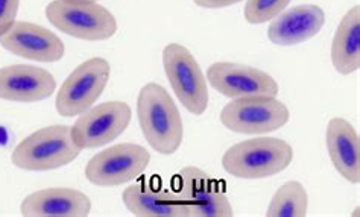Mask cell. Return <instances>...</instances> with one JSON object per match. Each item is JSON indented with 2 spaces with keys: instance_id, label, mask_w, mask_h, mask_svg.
I'll list each match as a JSON object with an SVG mask.
<instances>
[{
  "instance_id": "1",
  "label": "cell",
  "mask_w": 360,
  "mask_h": 217,
  "mask_svg": "<svg viewBox=\"0 0 360 217\" xmlns=\"http://www.w3.org/2000/svg\"><path fill=\"white\" fill-rule=\"evenodd\" d=\"M137 117L149 146L158 154L172 155L183 143V119L167 90L149 82L140 90Z\"/></svg>"
},
{
  "instance_id": "2",
  "label": "cell",
  "mask_w": 360,
  "mask_h": 217,
  "mask_svg": "<svg viewBox=\"0 0 360 217\" xmlns=\"http://www.w3.org/2000/svg\"><path fill=\"white\" fill-rule=\"evenodd\" d=\"M293 149L288 141L276 137H255L231 146L222 157L226 173L242 179H262L288 169Z\"/></svg>"
},
{
  "instance_id": "3",
  "label": "cell",
  "mask_w": 360,
  "mask_h": 217,
  "mask_svg": "<svg viewBox=\"0 0 360 217\" xmlns=\"http://www.w3.org/2000/svg\"><path fill=\"white\" fill-rule=\"evenodd\" d=\"M81 150L72 137L70 126L51 125L22 140L13 150L11 162L27 172H46L70 164Z\"/></svg>"
},
{
  "instance_id": "4",
  "label": "cell",
  "mask_w": 360,
  "mask_h": 217,
  "mask_svg": "<svg viewBox=\"0 0 360 217\" xmlns=\"http://www.w3.org/2000/svg\"><path fill=\"white\" fill-rule=\"evenodd\" d=\"M46 17L56 29L79 40H108L117 31L115 15L91 0H53L46 6Z\"/></svg>"
},
{
  "instance_id": "5",
  "label": "cell",
  "mask_w": 360,
  "mask_h": 217,
  "mask_svg": "<svg viewBox=\"0 0 360 217\" xmlns=\"http://www.w3.org/2000/svg\"><path fill=\"white\" fill-rule=\"evenodd\" d=\"M172 188L187 217H230L234 214L222 184L202 169L187 166L172 179Z\"/></svg>"
},
{
  "instance_id": "6",
  "label": "cell",
  "mask_w": 360,
  "mask_h": 217,
  "mask_svg": "<svg viewBox=\"0 0 360 217\" xmlns=\"http://www.w3.org/2000/svg\"><path fill=\"white\" fill-rule=\"evenodd\" d=\"M289 119L288 107L272 96L234 99L221 111V121L226 129L246 136H262L278 131Z\"/></svg>"
},
{
  "instance_id": "7",
  "label": "cell",
  "mask_w": 360,
  "mask_h": 217,
  "mask_svg": "<svg viewBox=\"0 0 360 217\" xmlns=\"http://www.w3.org/2000/svg\"><path fill=\"white\" fill-rule=\"evenodd\" d=\"M163 67L176 98L195 116H202L208 107V88L200 64L187 47L172 43L163 51Z\"/></svg>"
},
{
  "instance_id": "8",
  "label": "cell",
  "mask_w": 360,
  "mask_h": 217,
  "mask_svg": "<svg viewBox=\"0 0 360 217\" xmlns=\"http://www.w3.org/2000/svg\"><path fill=\"white\" fill-rule=\"evenodd\" d=\"M149 162L150 154L146 147L134 143H120L94 155L85 167V178L99 187L122 185L143 175Z\"/></svg>"
},
{
  "instance_id": "9",
  "label": "cell",
  "mask_w": 360,
  "mask_h": 217,
  "mask_svg": "<svg viewBox=\"0 0 360 217\" xmlns=\"http://www.w3.org/2000/svg\"><path fill=\"white\" fill-rule=\"evenodd\" d=\"M110 73V63L103 58H91L79 64L63 82L56 96L55 105L58 114L73 117L91 108L105 90Z\"/></svg>"
},
{
  "instance_id": "10",
  "label": "cell",
  "mask_w": 360,
  "mask_h": 217,
  "mask_svg": "<svg viewBox=\"0 0 360 217\" xmlns=\"http://www.w3.org/2000/svg\"><path fill=\"white\" fill-rule=\"evenodd\" d=\"M132 117L127 102L110 100L84 111L72 126V137L81 149H94L115 141Z\"/></svg>"
},
{
  "instance_id": "11",
  "label": "cell",
  "mask_w": 360,
  "mask_h": 217,
  "mask_svg": "<svg viewBox=\"0 0 360 217\" xmlns=\"http://www.w3.org/2000/svg\"><path fill=\"white\" fill-rule=\"evenodd\" d=\"M210 86L230 99L250 96L277 98L278 84L271 74L238 63H214L207 70Z\"/></svg>"
},
{
  "instance_id": "12",
  "label": "cell",
  "mask_w": 360,
  "mask_h": 217,
  "mask_svg": "<svg viewBox=\"0 0 360 217\" xmlns=\"http://www.w3.org/2000/svg\"><path fill=\"white\" fill-rule=\"evenodd\" d=\"M0 46L31 61L55 63L64 56V43L58 35L30 22H15L4 35H0Z\"/></svg>"
},
{
  "instance_id": "13",
  "label": "cell",
  "mask_w": 360,
  "mask_h": 217,
  "mask_svg": "<svg viewBox=\"0 0 360 217\" xmlns=\"http://www.w3.org/2000/svg\"><path fill=\"white\" fill-rule=\"evenodd\" d=\"M56 88L53 74L41 67L14 64L0 69V99L13 102H40Z\"/></svg>"
},
{
  "instance_id": "14",
  "label": "cell",
  "mask_w": 360,
  "mask_h": 217,
  "mask_svg": "<svg viewBox=\"0 0 360 217\" xmlns=\"http://www.w3.org/2000/svg\"><path fill=\"white\" fill-rule=\"evenodd\" d=\"M122 199L129 213L140 217H187L172 185L166 187L157 178L129 185Z\"/></svg>"
},
{
  "instance_id": "15",
  "label": "cell",
  "mask_w": 360,
  "mask_h": 217,
  "mask_svg": "<svg viewBox=\"0 0 360 217\" xmlns=\"http://www.w3.org/2000/svg\"><path fill=\"white\" fill-rule=\"evenodd\" d=\"M20 211L27 217H84L91 211V201L75 188H44L26 196Z\"/></svg>"
},
{
  "instance_id": "16",
  "label": "cell",
  "mask_w": 360,
  "mask_h": 217,
  "mask_svg": "<svg viewBox=\"0 0 360 217\" xmlns=\"http://www.w3.org/2000/svg\"><path fill=\"white\" fill-rule=\"evenodd\" d=\"M326 14L316 5H300L274 17L268 39L278 46H293L309 41L322 29Z\"/></svg>"
},
{
  "instance_id": "17",
  "label": "cell",
  "mask_w": 360,
  "mask_h": 217,
  "mask_svg": "<svg viewBox=\"0 0 360 217\" xmlns=\"http://www.w3.org/2000/svg\"><path fill=\"white\" fill-rule=\"evenodd\" d=\"M327 150L336 171L348 183L360 181V140L353 125L345 119L335 117L327 126Z\"/></svg>"
},
{
  "instance_id": "18",
  "label": "cell",
  "mask_w": 360,
  "mask_h": 217,
  "mask_svg": "<svg viewBox=\"0 0 360 217\" xmlns=\"http://www.w3.org/2000/svg\"><path fill=\"white\" fill-rule=\"evenodd\" d=\"M331 63L340 74L360 67V8L353 6L340 20L331 43Z\"/></svg>"
},
{
  "instance_id": "19",
  "label": "cell",
  "mask_w": 360,
  "mask_h": 217,
  "mask_svg": "<svg viewBox=\"0 0 360 217\" xmlns=\"http://www.w3.org/2000/svg\"><path fill=\"white\" fill-rule=\"evenodd\" d=\"M309 196L298 181L281 185L272 196L266 210L268 217H304L307 214Z\"/></svg>"
},
{
  "instance_id": "20",
  "label": "cell",
  "mask_w": 360,
  "mask_h": 217,
  "mask_svg": "<svg viewBox=\"0 0 360 217\" xmlns=\"http://www.w3.org/2000/svg\"><path fill=\"white\" fill-rule=\"evenodd\" d=\"M289 2L290 0H248L245 5L246 22L251 25L266 23L283 13Z\"/></svg>"
},
{
  "instance_id": "21",
  "label": "cell",
  "mask_w": 360,
  "mask_h": 217,
  "mask_svg": "<svg viewBox=\"0 0 360 217\" xmlns=\"http://www.w3.org/2000/svg\"><path fill=\"white\" fill-rule=\"evenodd\" d=\"M20 0H0V35H4L15 23Z\"/></svg>"
},
{
  "instance_id": "22",
  "label": "cell",
  "mask_w": 360,
  "mask_h": 217,
  "mask_svg": "<svg viewBox=\"0 0 360 217\" xmlns=\"http://www.w3.org/2000/svg\"><path fill=\"white\" fill-rule=\"evenodd\" d=\"M195 5L201 6V8H208V9H217V8H225V6H231L242 2V0H193Z\"/></svg>"
},
{
  "instance_id": "23",
  "label": "cell",
  "mask_w": 360,
  "mask_h": 217,
  "mask_svg": "<svg viewBox=\"0 0 360 217\" xmlns=\"http://www.w3.org/2000/svg\"><path fill=\"white\" fill-rule=\"evenodd\" d=\"M91 2H96V0H91Z\"/></svg>"
}]
</instances>
